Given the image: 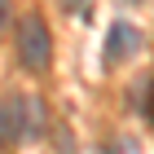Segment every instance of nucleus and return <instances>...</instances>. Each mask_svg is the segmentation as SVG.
Wrapping results in <instances>:
<instances>
[{"label":"nucleus","mask_w":154,"mask_h":154,"mask_svg":"<svg viewBox=\"0 0 154 154\" xmlns=\"http://www.w3.org/2000/svg\"><path fill=\"white\" fill-rule=\"evenodd\" d=\"M18 57H22L26 71H48V57H53V35H48V26L40 13H22V22H18Z\"/></svg>","instance_id":"obj_1"},{"label":"nucleus","mask_w":154,"mask_h":154,"mask_svg":"<svg viewBox=\"0 0 154 154\" xmlns=\"http://www.w3.org/2000/svg\"><path fill=\"white\" fill-rule=\"evenodd\" d=\"M137 48H141V31H137L132 22H115V26L106 31V66L128 62Z\"/></svg>","instance_id":"obj_2"},{"label":"nucleus","mask_w":154,"mask_h":154,"mask_svg":"<svg viewBox=\"0 0 154 154\" xmlns=\"http://www.w3.org/2000/svg\"><path fill=\"white\" fill-rule=\"evenodd\" d=\"M22 106H26L22 97L0 101V150H5V145H13L18 137H26V132H31V123L22 119Z\"/></svg>","instance_id":"obj_3"},{"label":"nucleus","mask_w":154,"mask_h":154,"mask_svg":"<svg viewBox=\"0 0 154 154\" xmlns=\"http://www.w3.org/2000/svg\"><path fill=\"white\" fill-rule=\"evenodd\" d=\"M9 9H13V0H0V31L9 26Z\"/></svg>","instance_id":"obj_4"},{"label":"nucleus","mask_w":154,"mask_h":154,"mask_svg":"<svg viewBox=\"0 0 154 154\" xmlns=\"http://www.w3.org/2000/svg\"><path fill=\"white\" fill-rule=\"evenodd\" d=\"M145 115H150V123H154V79H150V101H145Z\"/></svg>","instance_id":"obj_5"},{"label":"nucleus","mask_w":154,"mask_h":154,"mask_svg":"<svg viewBox=\"0 0 154 154\" xmlns=\"http://www.w3.org/2000/svg\"><path fill=\"white\" fill-rule=\"evenodd\" d=\"M66 5H71V9H75V13H79V5H84V0H66Z\"/></svg>","instance_id":"obj_6"}]
</instances>
